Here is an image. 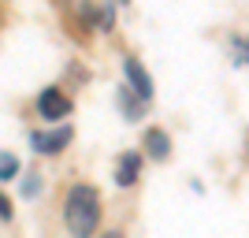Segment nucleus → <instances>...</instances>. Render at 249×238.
Wrapping results in <instances>:
<instances>
[{
    "label": "nucleus",
    "instance_id": "1",
    "mask_svg": "<svg viewBox=\"0 0 249 238\" xmlns=\"http://www.w3.org/2000/svg\"><path fill=\"white\" fill-rule=\"evenodd\" d=\"M63 223L71 231V238H93L101 227V197L93 186L86 183H74L67 190V201H63Z\"/></svg>",
    "mask_w": 249,
    "mask_h": 238
},
{
    "label": "nucleus",
    "instance_id": "2",
    "mask_svg": "<svg viewBox=\"0 0 249 238\" xmlns=\"http://www.w3.org/2000/svg\"><path fill=\"white\" fill-rule=\"evenodd\" d=\"M37 112H41V119H49V123H60L63 115H71V97L63 93V90H56V86H49V90H41V97H37Z\"/></svg>",
    "mask_w": 249,
    "mask_h": 238
},
{
    "label": "nucleus",
    "instance_id": "3",
    "mask_svg": "<svg viewBox=\"0 0 249 238\" xmlns=\"http://www.w3.org/2000/svg\"><path fill=\"white\" fill-rule=\"evenodd\" d=\"M71 138H74L71 127H60V130H30V145H34V153H41V156L60 153Z\"/></svg>",
    "mask_w": 249,
    "mask_h": 238
},
{
    "label": "nucleus",
    "instance_id": "4",
    "mask_svg": "<svg viewBox=\"0 0 249 238\" xmlns=\"http://www.w3.org/2000/svg\"><path fill=\"white\" fill-rule=\"evenodd\" d=\"M123 71H126V78H130V90H134L138 104H149V101H153V78L145 74V67H142L134 56H126V60H123Z\"/></svg>",
    "mask_w": 249,
    "mask_h": 238
},
{
    "label": "nucleus",
    "instance_id": "5",
    "mask_svg": "<svg viewBox=\"0 0 249 238\" xmlns=\"http://www.w3.org/2000/svg\"><path fill=\"white\" fill-rule=\"evenodd\" d=\"M138 167H142V156L138 153H123L119 156V167H115V183H119V186H134L138 183Z\"/></svg>",
    "mask_w": 249,
    "mask_h": 238
},
{
    "label": "nucleus",
    "instance_id": "6",
    "mask_svg": "<svg viewBox=\"0 0 249 238\" xmlns=\"http://www.w3.org/2000/svg\"><path fill=\"white\" fill-rule=\"evenodd\" d=\"M145 153L153 156V160H164V156L171 153V142H167L164 130H145Z\"/></svg>",
    "mask_w": 249,
    "mask_h": 238
},
{
    "label": "nucleus",
    "instance_id": "7",
    "mask_svg": "<svg viewBox=\"0 0 249 238\" xmlns=\"http://www.w3.org/2000/svg\"><path fill=\"white\" fill-rule=\"evenodd\" d=\"M15 175H19V160L11 153H0V183H4V179H15Z\"/></svg>",
    "mask_w": 249,
    "mask_h": 238
},
{
    "label": "nucleus",
    "instance_id": "8",
    "mask_svg": "<svg viewBox=\"0 0 249 238\" xmlns=\"http://www.w3.org/2000/svg\"><path fill=\"white\" fill-rule=\"evenodd\" d=\"M101 238H123V235H119V231H104Z\"/></svg>",
    "mask_w": 249,
    "mask_h": 238
}]
</instances>
